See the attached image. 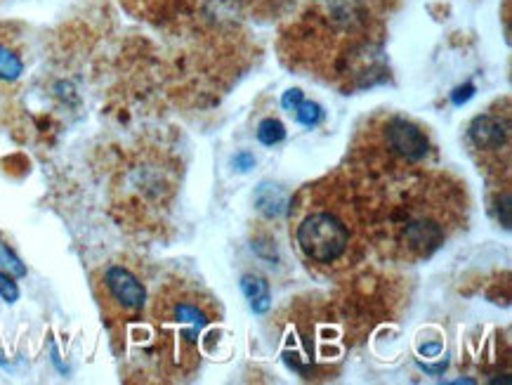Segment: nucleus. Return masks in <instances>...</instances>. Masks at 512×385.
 Returning a JSON list of instances; mask_svg holds the SVG:
<instances>
[{
    "instance_id": "nucleus-1",
    "label": "nucleus",
    "mask_w": 512,
    "mask_h": 385,
    "mask_svg": "<svg viewBox=\"0 0 512 385\" xmlns=\"http://www.w3.org/2000/svg\"><path fill=\"white\" fill-rule=\"evenodd\" d=\"M468 213L463 182L439 168H428L376 189L371 244L395 263H423L463 230Z\"/></svg>"
},
{
    "instance_id": "nucleus-2",
    "label": "nucleus",
    "mask_w": 512,
    "mask_h": 385,
    "mask_svg": "<svg viewBox=\"0 0 512 385\" xmlns=\"http://www.w3.org/2000/svg\"><path fill=\"white\" fill-rule=\"evenodd\" d=\"M376 187L340 168L300 189L291 204V239L298 256L321 274H343L371 246Z\"/></svg>"
},
{
    "instance_id": "nucleus-3",
    "label": "nucleus",
    "mask_w": 512,
    "mask_h": 385,
    "mask_svg": "<svg viewBox=\"0 0 512 385\" xmlns=\"http://www.w3.org/2000/svg\"><path fill=\"white\" fill-rule=\"evenodd\" d=\"M350 171L371 187H385L435 168V145L428 130L395 112L364 121L350 145Z\"/></svg>"
},
{
    "instance_id": "nucleus-4",
    "label": "nucleus",
    "mask_w": 512,
    "mask_h": 385,
    "mask_svg": "<svg viewBox=\"0 0 512 385\" xmlns=\"http://www.w3.org/2000/svg\"><path fill=\"white\" fill-rule=\"evenodd\" d=\"M378 24L371 0H310L303 22L293 34H286V41H293V48L312 41V50L298 60L326 71L328 60L333 64L371 48Z\"/></svg>"
},
{
    "instance_id": "nucleus-5",
    "label": "nucleus",
    "mask_w": 512,
    "mask_h": 385,
    "mask_svg": "<svg viewBox=\"0 0 512 385\" xmlns=\"http://www.w3.org/2000/svg\"><path fill=\"white\" fill-rule=\"evenodd\" d=\"M152 319L170 360L189 369L199 362L203 331L220 319V305L201 286L175 279L156 293Z\"/></svg>"
},
{
    "instance_id": "nucleus-6",
    "label": "nucleus",
    "mask_w": 512,
    "mask_h": 385,
    "mask_svg": "<svg viewBox=\"0 0 512 385\" xmlns=\"http://www.w3.org/2000/svg\"><path fill=\"white\" fill-rule=\"evenodd\" d=\"M468 142L479 166L496 178L510 173V114L508 109H491L470 123Z\"/></svg>"
},
{
    "instance_id": "nucleus-7",
    "label": "nucleus",
    "mask_w": 512,
    "mask_h": 385,
    "mask_svg": "<svg viewBox=\"0 0 512 385\" xmlns=\"http://www.w3.org/2000/svg\"><path fill=\"white\" fill-rule=\"evenodd\" d=\"M95 296L104 315L118 322L137 317L147 305V289L137 274L123 265H107L95 274Z\"/></svg>"
},
{
    "instance_id": "nucleus-8",
    "label": "nucleus",
    "mask_w": 512,
    "mask_h": 385,
    "mask_svg": "<svg viewBox=\"0 0 512 385\" xmlns=\"http://www.w3.org/2000/svg\"><path fill=\"white\" fill-rule=\"evenodd\" d=\"M24 74V60L22 52L10 38L0 36V86H10L19 76Z\"/></svg>"
},
{
    "instance_id": "nucleus-9",
    "label": "nucleus",
    "mask_w": 512,
    "mask_h": 385,
    "mask_svg": "<svg viewBox=\"0 0 512 385\" xmlns=\"http://www.w3.org/2000/svg\"><path fill=\"white\" fill-rule=\"evenodd\" d=\"M258 135H260V140L265 142V145H274V142H279L281 137H284V126H281L279 121L269 119V121L262 123Z\"/></svg>"
},
{
    "instance_id": "nucleus-10",
    "label": "nucleus",
    "mask_w": 512,
    "mask_h": 385,
    "mask_svg": "<svg viewBox=\"0 0 512 385\" xmlns=\"http://www.w3.org/2000/svg\"><path fill=\"white\" fill-rule=\"evenodd\" d=\"M0 265H3L5 270H10L12 274H17V277H22V274L26 272L24 265L19 263V258L5 244H0Z\"/></svg>"
},
{
    "instance_id": "nucleus-11",
    "label": "nucleus",
    "mask_w": 512,
    "mask_h": 385,
    "mask_svg": "<svg viewBox=\"0 0 512 385\" xmlns=\"http://www.w3.org/2000/svg\"><path fill=\"white\" fill-rule=\"evenodd\" d=\"M0 296H3V300H8V303H15V300L19 298L17 282L5 272H0Z\"/></svg>"
}]
</instances>
